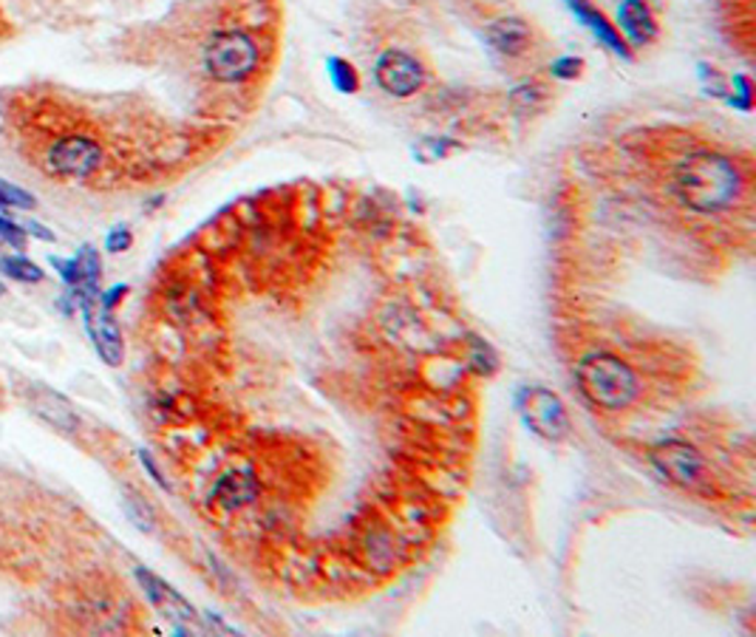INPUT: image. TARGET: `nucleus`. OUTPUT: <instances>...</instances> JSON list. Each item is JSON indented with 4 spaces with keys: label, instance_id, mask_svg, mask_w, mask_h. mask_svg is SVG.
<instances>
[{
    "label": "nucleus",
    "instance_id": "423d86ee",
    "mask_svg": "<svg viewBox=\"0 0 756 637\" xmlns=\"http://www.w3.org/2000/svg\"><path fill=\"white\" fill-rule=\"evenodd\" d=\"M46 165L63 179H85L103 165V148L91 137H63L46 153Z\"/></svg>",
    "mask_w": 756,
    "mask_h": 637
},
{
    "label": "nucleus",
    "instance_id": "f8f14e48",
    "mask_svg": "<svg viewBox=\"0 0 756 637\" xmlns=\"http://www.w3.org/2000/svg\"><path fill=\"white\" fill-rule=\"evenodd\" d=\"M485 37L493 49L505 57L528 55L530 46H533V28H530L528 21H521V17H501V21L491 23Z\"/></svg>",
    "mask_w": 756,
    "mask_h": 637
},
{
    "label": "nucleus",
    "instance_id": "cd10ccee",
    "mask_svg": "<svg viewBox=\"0 0 756 637\" xmlns=\"http://www.w3.org/2000/svg\"><path fill=\"white\" fill-rule=\"evenodd\" d=\"M583 3H590V0H567V7H569V9H576V7H583Z\"/></svg>",
    "mask_w": 756,
    "mask_h": 637
},
{
    "label": "nucleus",
    "instance_id": "1a4fd4ad",
    "mask_svg": "<svg viewBox=\"0 0 756 637\" xmlns=\"http://www.w3.org/2000/svg\"><path fill=\"white\" fill-rule=\"evenodd\" d=\"M76 304H80V309H83L85 329H88L99 357H103L108 366H119L122 357H126V346H122V334H119L117 320L111 318V312H105V309L94 312V309H91V298H80Z\"/></svg>",
    "mask_w": 756,
    "mask_h": 637
},
{
    "label": "nucleus",
    "instance_id": "aec40b11",
    "mask_svg": "<svg viewBox=\"0 0 756 637\" xmlns=\"http://www.w3.org/2000/svg\"><path fill=\"white\" fill-rule=\"evenodd\" d=\"M731 85H734V94H729V105H734L736 111H754V83H751V76L734 74Z\"/></svg>",
    "mask_w": 756,
    "mask_h": 637
},
{
    "label": "nucleus",
    "instance_id": "c85d7f7f",
    "mask_svg": "<svg viewBox=\"0 0 756 637\" xmlns=\"http://www.w3.org/2000/svg\"><path fill=\"white\" fill-rule=\"evenodd\" d=\"M0 295H3V284H0Z\"/></svg>",
    "mask_w": 756,
    "mask_h": 637
},
{
    "label": "nucleus",
    "instance_id": "412c9836",
    "mask_svg": "<svg viewBox=\"0 0 756 637\" xmlns=\"http://www.w3.org/2000/svg\"><path fill=\"white\" fill-rule=\"evenodd\" d=\"M550 74L555 76V80H578V76L583 74V60L581 57H572V55H567V57H558L553 66H550Z\"/></svg>",
    "mask_w": 756,
    "mask_h": 637
},
{
    "label": "nucleus",
    "instance_id": "7ed1b4c3",
    "mask_svg": "<svg viewBox=\"0 0 756 637\" xmlns=\"http://www.w3.org/2000/svg\"><path fill=\"white\" fill-rule=\"evenodd\" d=\"M204 69L218 83H241L258 69V46L247 32L227 28L210 37L204 49Z\"/></svg>",
    "mask_w": 756,
    "mask_h": 637
},
{
    "label": "nucleus",
    "instance_id": "2eb2a0df",
    "mask_svg": "<svg viewBox=\"0 0 756 637\" xmlns=\"http://www.w3.org/2000/svg\"><path fill=\"white\" fill-rule=\"evenodd\" d=\"M327 71L332 85L341 91V94H357V91H361V74H357V69L349 63L346 57H329Z\"/></svg>",
    "mask_w": 756,
    "mask_h": 637
},
{
    "label": "nucleus",
    "instance_id": "9b49d317",
    "mask_svg": "<svg viewBox=\"0 0 756 637\" xmlns=\"http://www.w3.org/2000/svg\"><path fill=\"white\" fill-rule=\"evenodd\" d=\"M210 499L222 510H241L258 499V479L250 471H229L218 476V482L210 491Z\"/></svg>",
    "mask_w": 756,
    "mask_h": 637
},
{
    "label": "nucleus",
    "instance_id": "4be33fe9",
    "mask_svg": "<svg viewBox=\"0 0 756 637\" xmlns=\"http://www.w3.org/2000/svg\"><path fill=\"white\" fill-rule=\"evenodd\" d=\"M453 148H459L457 142H448V139H425L423 145L416 148L414 153H420L423 156V162H434V160H445L448 156V151H453Z\"/></svg>",
    "mask_w": 756,
    "mask_h": 637
},
{
    "label": "nucleus",
    "instance_id": "a211bd4d",
    "mask_svg": "<svg viewBox=\"0 0 756 637\" xmlns=\"http://www.w3.org/2000/svg\"><path fill=\"white\" fill-rule=\"evenodd\" d=\"M35 210L37 199L28 190L14 188L9 181L0 179V210Z\"/></svg>",
    "mask_w": 756,
    "mask_h": 637
},
{
    "label": "nucleus",
    "instance_id": "5701e85b",
    "mask_svg": "<svg viewBox=\"0 0 756 637\" xmlns=\"http://www.w3.org/2000/svg\"><path fill=\"white\" fill-rule=\"evenodd\" d=\"M0 241H7L12 244V247H17V250H23V247H26V229L0 215Z\"/></svg>",
    "mask_w": 756,
    "mask_h": 637
},
{
    "label": "nucleus",
    "instance_id": "f257e3e1",
    "mask_svg": "<svg viewBox=\"0 0 756 637\" xmlns=\"http://www.w3.org/2000/svg\"><path fill=\"white\" fill-rule=\"evenodd\" d=\"M745 179L734 160L717 151H692L672 170V190L694 213H722L743 196Z\"/></svg>",
    "mask_w": 756,
    "mask_h": 637
},
{
    "label": "nucleus",
    "instance_id": "ddd939ff",
    "mask_svg": "<svg viewBox=\"0 0 756 637\" xmlns=\"http://www.w3.org/2000/svg\"><path fill=\"white\" fill-rule=\"evenodd\" d=\"M572 12H576L578 21H581L583 26L590 28L592 35L598 37V40L604 43L606 49L615 51V55H621V57H624V60H629V57H631L629 46H626V40H624V37H621L618 28H615V23L606 21L604 12H598V9H592L590 3H583V7H576V9H572Z\"/></svg>",
    "mask_w": 756,
    "mask_h": 637
},
{
    "label": "nucleus",
    "instance_id": "6e6552de",
    "mask_svg": "<svg viewBox=\"0 0 756 637\" xmlns=\"http://www.w3.org/2000/svg\"><path fill=\"white\" fill-rule=\"evenodd\" d=\"M137 578H139V583H142V589H145V595L151 598L153 606H156V610H160L162 615H165L167 621L176 626V629L179 632L202 629L196 610L190 606L188 601H185V598L179 595V592H176L174 587H167L162 578L151 575L147 569H137Z\"/></svg>",
    "mask_w": 756,
    "mask_h": 637
},
{
    "label": "nucleus",
    "instance_id": "6ab92c4d",
    "mask_svg": "<svg viewBox=\"0 0 756 637\" xmlns=\"http://www.w3.org/2000/svg\"><path fill=\"white\" fill-rule=\"evenodd\" d=\"M544 103H547V89L539 83L521 85L513 91V105L519 111H539Z\"/></svg>",
    "mask_w": 756,
    "mask_h": 637
},
{
    "label": "nucleus",
    "instance_id": "39448f33",
    "mask_svg": "<svg viewBox=\"0 0 756 637\" xmlns=\"http://www.w3.org/2000/svg\"><path fill=\"white\" fill-rule=\"evenodd\" d=\"M649 462L683 491H697L706 482V462H702L700 450L683 439H663L654 445L649 450Z\"/></svg>",
    "mask_w": 756,
    "mask_h": 637
},
{
    "label": "nucleus",
    "instance_id": "b1692460",
    "mask_svg": "<svg viewBox=\"0 0 756 637\" xmlns=\"http://www.w3.org/2000/svg\"><path fill=\"white\" fill-rule=\"evenodd\" d=\"M131 244H133V236H131V229L128 227L111 229V233H108V238H105V247H108V252H126V250H131Z\"/></svg>",
    "mask_w": 756,
    "mask_h": 637
},
{
    "label": "nucleus",
    "instance_id": "f03ea898",
    "mask_svg": "<svg viewBox=\"0 0 756 637\" xmlns=\"http://www.w3.org/2000/svg\"><path fill=\"white\" fill-rule=\"evenodd\" d=\"M576 380L581 394L604 411H624L638 400L640 382L626 361L618 354L595 352L587 354L576 366Z\"/></svg>",
    "mask_w": 756,
    "mask_h": 637
},
{
    "label": "nucleus",
    "instance_id": "dca6fc26",
    "mask_svg": "<svg viewBox=\"0 0 756 637\" xmlns=\"http://www.w3.org/2000/svg\"><path fill=\"white\" fill-rule=\"evenodd\" d=\"M468 366L476 375H493L499 368V354L493 352V346L482 338H468Z\"/></svg>",
    "mask_w": 756,
    "mask_h": 637
},
{
    "label": "nucleus",
    "instance_id": "f3484780",
    "mask_svg": "<svg viewBox=\"0 0 756 637\" xmlns=\"http://www.w3.org/2000/svg\"><path fill=\"white\" fill-rule=\"evenodd\" d=\"M0 272L9 278H14V281H23V284H37V281H43V270L37 267V263H32L28 258L23 256H9V258H0Z\"/></svg>",
    "mask_w": 756,
    "mask_h": 637
},
{
    "label": "nucleus",
    "instance_id": "0eeeda50",
    "mask_svg": "<svg viewBox=\"0 0 756 637\" xmlns=\"http://www.w3.org/2000/svg\"><path fill=\"white\" fill-rule=\"evenodd\" d=\"M375 80L389 97L409 99L425 83V69L414 55L403 49H389L377 57Z\"/></svg>",
    "mask_w": 756,
    "mask_h": 637
},
{
    "label": "nucleus",
    "instance_id": "20e7f679",
    "mask_svg": "<svg viewBox=\"0 0 756 637\" xmlns=\"http://www.w3.org/2000/svg\"><path fill=\"white\" fill-rule=\"evenodd\" d=\"M519 414L533 434L550 439V443H562L572 430L562 397L550 388H524V394L519 397Z\"/></svg>",
    "mask_w": 756,
    "mask_h": 637
},
{
    "label": "nucleus",
    "instance_id": "4468645a",
    "mask_svg": "<svg viewBox=\"0 0 756 637\" xmlns=\"http://www.w3.org/2000/svg\"><path fill=\"white\" fill-rule=\"evenodd\" d=\"M32 405H35V411L46 423L57 425V428H74V411H71L69 402L60 394H55V391H40Z\"/></svg>",
    "mask_w": 756,
    "mask_h": 637
},
{
    "label": "nucleus",
    "instance_id": "393cba45",
    "mask_svg": "<svg viewBox=\"0 0 756 637\" xmlns=\"http://www.w3.org/2000/svg\"><path fill=\"white\" fill-rule=\"evenodd\" d=\"M126 292H128L126 284H119V286H114V290H108L103 295V298H99V309H105V312H111L114 306H117L119 300L126 298Z\"/></svg>",
    "mask_w": 756,
    "mask_h": 637
},
{
    "label": "nucleus",
    "instance_id": "a878e982",
    "mask_svg": "<svg viewBox=\"0 0 756 637\" xmlns=\"http://www.w3.org/2000/svg\"><path fill=\"white\" fill-rule=\"evenodd\" d=\"M23 229H26V236H35V238H40V241H55V233H51L49 227H43V224H37V222H26V224H21Z\"/></svg>",
    "mask_w": 756,
    "mask_h": 637
},
{
    "label": "nucleus",
    "instance_id": "9d476101",
    "mask_svg": "<svg viewBox=\"0 0 756 637\" xmlns=\"http://www.w3.org/2000/svg\"><path fill=\"white\" fill-rule=\"evenodd\" d=\"M618 32H624L626 40L640 49V46H649V43L658 40V17H654L652 7L646 0H624L618 7Z\"/></svg>",
    "mask_w": 756,
    "mask_h": 637
},
{
    "label": "nucleus",
    "instance_id": "bb28decb",
    "mask_svg": "<svg viewBox=\"0 0 756 637\" xmlns=\"http://www.w3.org/2000/svg\"><path fill=\"white\" fill-rule=\"evenodd\" d=\"M142 464H145L147 471H151L153 482H160V485H162V487H167V482H165V479H162V473H160V471H156V464H153V462H151V457H147V453H142Z\"/></svg>",
    "mask_w": 756,
    "mask_h": 637
}]
</instances>
